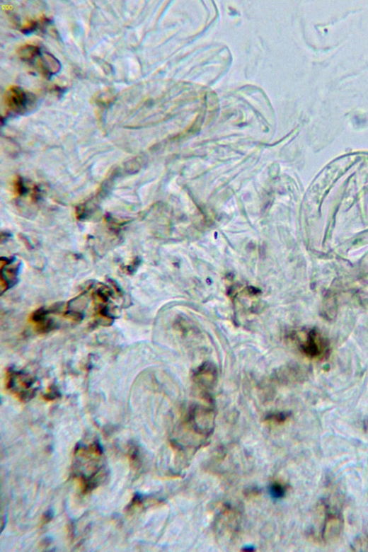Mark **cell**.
<instances>
[{
  "mask_svg": "<svg viewBox=\"0 0 368 552\" xmlns=\"http://www.w3.org/2000/svg\"><path fill=\"white\" fill-rule=\"evenodd\" d=\"M7 381L8 389L19 400L25 402L35 396L34 381L28 376L11 372L8 375Z\"/></svg>",
  "mask_w": 368,
  "mask_h": 552,
  "instance_id": "5b68a950",
  "label": "cell"
},
{
  "mask_svg": "<svg viewBox=\"0 0 368 552\" xmlns=\"http://www.w3.org/2000/svg\"><path fill=\"white\" fill-rule=\"evenodd\" d=\"M74 456L73 476L82 493H88L98 488L106 477L103 449L98 441L79 444Z\"/></svg>",
  "mask_w": 368,
  "mask_h": 552,
  "instance_id": "6da1fadb",
  "label": "cell"
},
{
  "mask_svg": "<svg viewBox=\"0 0 368 552\" xmlns=\"http://www.w3.org/2000/svg\"><path fill=\"white\" fill-rule=\"evenodd\" d=\"M270 493L275 498H282L286 494V488L279 482L273 483L270 486Z\"/></svg>",
  "mask_w": 368,
  "mask_h": 552,
  "instance_id": "52a82bcc",
  "label": "cell"
},
{
  "mask_svg": "<svg viewBox=\"0 0 368 552\" xmlns=\"http://www.w3.org/2000/svg\"><path fill=\"white\" fill-rule=\"evenodd\" d=\"M297 342L299 350L309 357H319L323 355L328 344L314 330L297 333Z\"/></svg>",
  "mask_w": 368,
  "mask_h": 552,
  "instance_id": "277c9868",
  "label": "cell"
},
{
  "mask_svg": "<svg viewBox=\"0 0 368 552\" xmlns=\"http://www.w3.org/2000/svg\"><path fill=\"white\" fill-rule=\"evenodd\" d=\"M5 103L13 114L23 115L33 110L37 103L35 96L22 87L13 86L6 91Z\"/></svg>",
  "mask_w": 368,
  "mask_h": 552,
  "instance_id": "7a4b0ae2",
  "label": "cell"
},
{
  "mask_svg": "<svg viewBox=\"0 0 368 552\" xmlns=\"http://www.w3.org/2000/svg\"><path fill=\"white\" fill-rule=\"evenodd\" d=\"M33 67L46 79H51L62 70V64L59 59L49 52L42 50L37 46L33 56L26 62Z\"/></svg>",
  "mask_w": 368,
  "mask_h": 552,
  "instance_id": "3957f363",
  "label": "cell"
},
{
  "mask_svg": "<svg viewBox=\"0 0 368 552\" xmlns=\"http://www.w3.org/2000/svg\"><path fill=\"white\" fill-rule=\"evenodd\" d=\"M288 416L284 413H272L268 416L265 421L270 424L280 425L284 422Z\"/></svg>",
  "mask_w": 368,
  "mask_h": 552,
  "instance_id": "ba28073f",
  "label": "cell"
},
{
  "mask_svg": "<svg viewBox=\"0 0 368 552\" xmlns=\"http://www.w3.org/2000/svg\"><path fill=\"white\" fill-rule=\"evenodd\" d=\"M217 374L216 366L208 362L200 365L194 372V383L203 392V396L208 395L207 392L215 386Z\"/></svg>",
  "mask_w": 368,
  "mask_h": 552,
  "instance_id": "8992f818",
  "label": "cell"
}]
</instances>
